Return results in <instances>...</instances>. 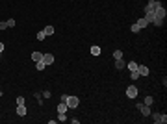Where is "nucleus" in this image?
<instances>
[{
    "label": "nucleus",
    "mask_w": 167,
    "mask_h": 124,
    "mask_svg": "<svg viewBox=\"0 0 167 124\" xmlns=\"http://www.w3.org/2000/svg\"><path fill=\"white\" fill-rule=\"evenodd\" d=\"M152 15H154V22H152V24L158 26V28H160V26H164V21H165V7L160 6Z\"/></svg>",
    "instance_id": "f257e3e1"
},
{
    "label": "nucleus",
    "mask_w": 167,
    "mask_h": 124,
    "mask_svg": "<svg viewBox=\"0 0 167 124\" xmlns=\"http://www.w3.org/2000/svg\"><path fill=\"white\" fill-rule=\"evenodd\" d=\"M160 6H162L160 0H149V4L145 6V13H154Z\"/></svg>",
    "instance_id": "f03ea898"
},
{
    "label": "nucleus",
    "mask_w": 167,
    "mask_h": 124,
    "mask_svg": "<svg viewBox=\"0 0 167 124\" xmlns=\"http://www.w3.org/2000/svg\"><path fill=\"white\" fill-rule=\"evenodd\" d=\"M65 104H67V107H71V109H76L78 104H80V100H78V96H67Z\"/></svg>",
    "instance_id": "7ed1b4c3"
},
{
    "label": "nucleus",
    "mask_w": 167,
    "mask_h": 124,
    "mask_svg": "<svg viewBox=\"0 0 167 124\" xmlns=\"http://www.w3.org/2000/svg\"><path fill=\"white\" fill-rule=\"evenodd\" d=\"M150 117H152V121L156 124H165L167 122V115L165 113L164 115H162V113H150Z\"/></svg>",
    "instance_id": "20e7f679"
},
{
    "label": "nucleus",
    "mask_w": 167,
    "mask_h": 124,
    "mask_svg": "<svg viewBox=\"0 0 167 124\" xmlns=\"http://www.w3.org/2000/svg\"><path fill=\"white\" fill-rule=\"evenodd\" d=\"M136 107H137L139 111H141V115H145V117H150V107L147 106V104L139 102V104H136Z\"/></svg>",
    "instance_id": "39448f33"
},
{
    "label": "nucleus",
    "mask_w": 167,
    "mask_h": 124,
    "mask_svg": "<svg viewBox=\"0 0 167 124\" xmlns=\"http://www.w3.org/2000/svg\"><path fill=\"white\" fill-rule=\"evenodd\" d=\"M137 93H139V89L136 87V85H130V87H126V96H128V98H136Z\"/></svg>",
    "instance_id": "423d86ee"
},
{
    "label": "nucleus",
    "mask_w": 167,
    "mask_h": 124,
    "mask_svg": "<svg viewBox=\"0 0 167 124\" xmlns=\"http://www.w3.org/2000/svg\"><path fill=\"white\" fill-rule=\"evenodd\" d=\"M137 74L139 76H149V67H145V65H137Z\"/></svg>",
    "instance_id": "0eeeda50"
},
{
    "label": "nucleus",
    "mask_w": 167,
    "mask_h": 124,
    "mask_svg": "<svg viewBox=\"0 0 167 124\" xmlns=\"http://www.w3.org/2000/svg\"><path fill=\"white\" fill-rule=\"evenodd\" d=\"M43 61H45V65H52L54 63V56L52 54H43Z\"/></svg>",
    "instance_id": "6e6552de"
},
{
    "label": "nucleus",
    "mask_w": 167,
    "mask_h": 124,
    "mask_svg": "<svg viewBox=\"0 0 167 124\" xmlns=\"http://www.w3.org/2000/svg\"><path fill=\"white\" fill-rule=\"evenodd\" d=\"M26 113H28L26 106H24V104H19V106H17V115H19V117H24Z\"/></svg>",
    "instance_id": "1a4fd4ad"
},
{
    "label": "nucleus",
    "mask_w": 167,
    "mask_h": 124,
    "mask_svg": "<svg viewBox=\"0 0 167 124\" xmlns=\"http://www.w3.org/2000/svg\"><path fill=\"white\" fill-rule=\"evenodd\" d=\"M136 24L139 26V30H145L147 26H149V22H147L145 19H137V21H136Z\"/></svg>",
    "instance_id": "9d476101"
},
{
    "label": "nucleus",
    "mask_w": 167,
    "mask_h": 124,
    "mask_svg": "<svg viewBox=\"0 0 167 124\" xmlns=\"http://www.w3.org/2000/svg\"><path fill=\"white\" fill-rule=\"evenodd\" d=\"M115 69H119V71H123V69H126V63L123 61V57L121 59H115Z\"/></svg>",
    "instance_id": "9b49d317"
},
{
    "label": "nucleus",
    "mask_w": 167,
    "mask_h": 124,
    "mask_svg": "<svg viewBox=\"0 0 167 124\" xmlns=\"http://www.w3.org/2000/svg\"><path fill=\"white\" fill-rule=\"evenodd\" d=\"M41 59H43V54L41 52H32V61L37 63V61H41Z\"/></svg>",
    "instance_id": "f8f14e48"
},
{
    "label": "nucleus",
    "mask_w": 167,
    "mask_h": 124,
    "mask_svg": "<svg viewBox=\"0 0 167 124\" xmlns=\"http://www.w3.org/2000/svg\"><path fill=\"white\" fill-rule=\"evenodd\" d=\"M43 32H45V35H46V37H48V35H54L56 30H54V26H45V30H43Z\"/></svg>",
    "instance_id": "ddd939ff"
},
{
    "label": "nucleus",
    "mask_w": 167,
    "mask_h": 124,
    "mask_svg": "<svg viewBox=\"0 0 167 124\" xmlns=\"http://www.w3.org/2000/svg\"><path fill=\"white\" fill-rule=\"evenodd\" d=\"M67 109H69V107H67V104H65V102L58 104V113H67Z\"/></svg>",
    "instance_id": "4468645a"
},
{
    "label": "nucleus",
    "mask_w": 167,
    "mask_h": 124,
    "mask_svg": "<svg viewBox=\"0 0 167 124\" xmlns=\"http://www.w3.org/2000/svg\"><path fill=\"white\" fill-rule=\"evenodd\" d=\"M91 56H100V46H97V45L91 46Z\"/></svg>",
    "instance_id": "2eb2a0df"
},
{
    "label": "nucleus",
    "mask_w": 167,
    "mask_h": 124,
    "mask_svg": "<svg viewBox=\"0 0 167 124\" xmlns=\"http://www.w3.org/2000/svg\"><path fill=\"white\" fill-rule=\"evenodd\" d=\"M126 69H128L130 72H132V71H137V63H136V61H130V63H126Z\"/></svg>",
    "instance_id": "dca6fc26"
},
{
    "label": "nucleus",
    "mask_w": 167,
    "mask_h": 124,
    "mask_svg": "<svg viewBox=\"0 0 167 124\" xmlns=\"http://www.w3.org/2000/svg\"><path fill=\"white\" fill-rule=\"evenodd\" d=\"M45 67H46V65H45V61H37V63H35V69H37V71H45Z\"/></svg>",
    "instance_id": "f3484780"
},
{
    "label": "nucleus",
    "mask_w": 167,
    "mask_h": 124,
    "mask_svg": "<svg viewBox=\"0 0 167 124\" xmlns=\"http://www.w3.org/2000/svg\"><path fill=\"white\" fill-rule=\"evenodd\" d=\"M152 102H154V98H152V96H149V95L145 96V100H143V104H147V106H150Z\"/></svg>",
    "instance_id": "a211bd4d"
},
{
    "label": "nucleus",
    "mask_w": 167,
    "mask_h": 124,
    "mask_svg": "<svg viewBox=\"0 0 167 124\" xmlns=\"http://www.w3.org/2000/svg\"><path fill=\"white\" fill-rule=\"evenodd\" d=\"M58 119H59V122H65V121H69V117H67L65 113H58Z\"/></svg>",
    "instance_id": "6ab92c4d"
},
{
    "label": "nucleus",
    "mask_w": 167,
    "mask_h": 124,
    "mask_svg": "<svg viewBox=\"0 0 167 124\" xmlns=\"http://www.w3.org/2000/svg\"><path fill=\"white\" fill-rule=\"evenodd\" d=\"M121 57H123V52H121V50H115V52H113V59H121Z\"/></svg>",
    "instance_id": "aec40b11"
},
{
    "label": "nucleus",
    "mask_w": 167,
    "mask_h": 124,
    "mask_svg": "<svg viewBox=\"0 0 167 124\" xmlns=\"http://www.w3.org/2000/svg\"><path fill=\"white\" fill-rule=\"evenodd\" d=\"M35 37H37V41H43V39H45V32H43V30H41V32H37V35H35Z\"/></svg>",
    "instance_id": "412c9836"
},
{
    "label": "nucleus",
    "mask_w": 167,
    "mask_h": 124,
    "mask_svg": "<svg viewBox=\"0 0 167 124\" xmlns=\"http://www.w3.org/2000/svg\"><path fill=\"white\" fill-rule=\"evenodd\" d=\"M130 78H132V80H134V82H136V80L139 78V74H137V71H132V72H130Z\"/></svg>",
    "instance_id": "4be33fe9"
},
{
    "label": "nucleus",
    "mask_w": 167,
    "mask_h": 124,
    "mask_svg": "<svg viewBox=\"0 0 167 124\" xmlns=\"http://www.w3.org/2000/svg\"><path fill=\"white\" fill-rule=\"evenodd\" d=\"M7 28H13V26H15V19H7Z\"/></svg>",
    "instance_id": "5701e85b"
},
{
    "label": "nucleus",
    "mask_w": 167,
    "mask_h": 124,
    "mask_svg": "<svg viewBox=\"0 0 167 124\" xmlns=\"http://www.w3.org/2000/svg\"><path fill=\"white\" fill-rule=\"evenodd\" d=\"M35 98H37V104H43V95L41 93H35Z\"/></svg>",
    "instance_id": "b1692460"
},
{
    "label": "nucleus",
    "mask_w": 167,
    "mask_h": 124,
    "mask_svg": "<svg viewBox=\"0 0 167 124\" xmlns=\"http://www.w3.org/2000/svg\"><path fill=\"white\" fill-rule=\"evenodd\" d=\"M130 30H132V32H134V33H137V32H141V30H139V26L136 24V22H134V24H132V28H130Z\"/></svg>",
    "instance_id": "393cba45"
},
{
    "label": "nucleus",
    "mask_w": 167,
    "mask_h": 124,
    "mask_svg": "<svg viewBox=\"0 0 167 124\" xmlns=\"http://www.w3.org/2000/svg\"><path fill=\"white\" fill-rule=\"evenodd\" d=\"M19 104H24V96H19V98H17V106H19Z\"/></svg>",
    "instance_id": "a878e982"
},
{
    "label": "nucleus",
    "mask_w": 167,
    "mask_h": 124,
    "mask_svg": "<svg viewBox=\"0 0 167 124\" xmlns=\"http://www.w3.org/2000/svg\"><path fill=\"white\" fill-rule=\"evenodd\" d=\"M7 28V22H0V30H6Z\"/></svg>",
    "instance_id": "bb28decb"
},
{
    "label": "nucleus",
    "mask_w": 167,
    "mask_h": 124,
    "mask_svg": "<svg viewBox=\"0 0 167 124\" xmlns=\"http://www.w3.org/2000/svg\"><path fill=\"white\" fill-rule=\"evenodd\" d=\"M43 96H45V98H50V91H43Z\"/></svg>",
    "instance_id": "cd10ccee"
},
{
    "label": "nucleus",
    "mask_w": 167,
    "mask_h": 124,
    "mask_svg": "<svg viewBox=\"0 0 167 124\" xmlns=\"http://www.w3.org/2000/svg\"><path fill=\"white\" fill-rule=\"evenodd\" d=\"M4 52V43H0V54Z\"/></svg>",
    "instance_id": "c85d7f7f"
}]
</instances>
